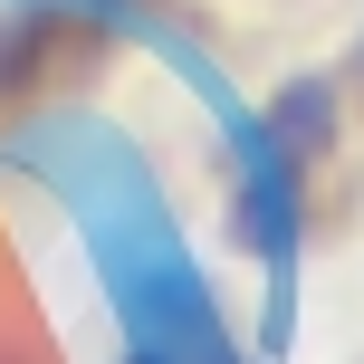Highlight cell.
Masks as SVG:
<instances>
[{
  "label": "cell",
  "mask_w": 364,
  "mask_h": 364,
  "mask_svg": "<svg viewBox=\"0 0 364 364\" xmlns=\"http://www.w3.org/2000/svg\"><path fill=\"white\" fill-rule=\"evenodd\" d=\"M355 77H364V58H355Z\"/></svg>",
  "instance_id": "obj_2"
},
{
  "label": "cell",
  "mask_w": 364,
  "mask_h": 364,
  "mask_svg": "<svg viewBox=\"0 0 364 364\" xmlns=\"http://www.w3.org/2000/svg\"><path fill=\"white\" fill-rule=\"evenodd\" d=\"M0 154L68 201L125 364H259L230 336V316H220L211 278L173 220L164 173L144 164V144L125 125H106L96 106H29L0 125Z\"/></svg>",
  "instance_id": "obj_1"
}]
</instances>
